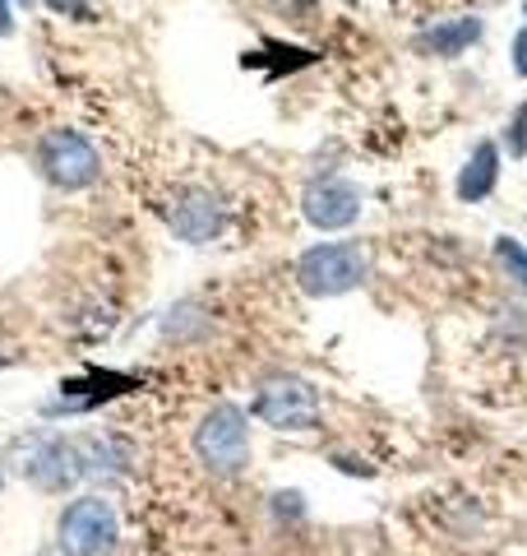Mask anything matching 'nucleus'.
Returning a JSON list of instances; mask_svg holds the SVG:
<instances>
[{
    "label": "nucleus",
    "instance_id": "nucleus-1",
    "mask_svg": "<svg viewBox=\"0 0 527 556\" xmlns=\"http://www.w3.org/2000/svg\"><path fill=\"white\" fill-rule=\"evenodd\" d=\"M195 455L208 473L218 478H236L245 464H250V417L241 404H214L200 427H195Z\"/></svg>",
    "mask_w": 527,
    "mask_h": 556
},
{
    "label": "nucleus",
    "instance_id": "nucleus-2",
    "mask_svg": "<svg viewBox=\"0 0 527 556\" xmlns=\"http://www.w3.org/2000/svg\"><path fill=\"white\" fill-rule=\"evenodd\" d=\"M365 274H371V260H365L361 241H324L296 260V283L306 298H343L365 283Z\"/></svg>",
    "mask_w": 527,
    "mask_h": 556
},
{
    "label": "nucleus",
    "instance_id": "nucleus-3",
    "mask_svg": "<svg viewBox=\"0 0 527 556\" xmlns=\"http://www.w3.org/2000/svg\"><path fill=\"white\" fill-rule=\"evenodd\" d=\"M120 543L116 506L102 496H75L56 519V552L61 556H112Z\"/></svg>",
    "mask_w": 527,
    "mask_h": 556
},
{
    "label": "nucleus",
    "instance_id": "nucleus-4",
    "mask_svg": "<svg viewBox=\"0 0 527 556\" xmlns=\"http://www.w3.org/2000/svg\"><path fill=\"white\" fill-rule=\"evenodd\" d=\"M250 413L273 431H314L320 427V390L301 376L278 371L259 386Z\"/></svg>",
    "mask_w": 527,
    "mask_h": 556
},
{
    "label": "nucleus",
    "instance_id": "nucleus-5",
    "mask_svg": "<svg viewBox=\"0 0 527 556\" xmlns=\"http://www.w3.org/2000/svg\"><path fill=\"white\" fill-rule=\"evenodd\" d=\"M38 172L56 190H83L102 177V159L79 130H47L38 139Z\"/></svg>",
    "mask_w": 527,
    "mask_h": 556
},
{
    "label": "nucleus",
    "instance_id": "nucleus-6",
    "mask_svg": "<svg viewBox=\"0 0 527 556\" xmlns=\"http://www.w3.org/2000/svg\"><path fill=\"white\" fill-rule=\"evenodd\" d=\"M28 482L47 496H65L88 478V441H69V437H51L28 455L24 464Z\"/></svg>",
    "mask_w": 527,
    "mask_h": 556
},
{
    "label": "nucleus",
    "instance_id": "nucleus-7",
    "mask_svg": "<svg viewBox=\"0 0 527 556\" xmlns=\"http://www.w3.org/2000/svg\"><path fill=\"white\" fill-rule=\"evenodd\" d=\"M301 214L310 228H320V232L351 228V223L361 218V190L343 177H314L301 195Z\"/></svg>",
    "mask_w": 527,
    "mask_h": 556
},
{
    "label": "nucleus",
    "instance_id": "nucleus-8",
    "mask_svg": "<svg viewBox=\"0 0 527 556\" xmlns=\"http://www.w3.org/2000/svg\"><path fill=\"white\" fill-rule=\"evenodd\" d=\"M167 228L181 241H190V247H208V241L227 228L222 200L214 195V190H200V186L181 190V195L171 200V208H167Z\"/></svg>",
    "mask_w": 527,
    "mask_h": 556
},
{
    "label": "nucleus",
    "instance_id": "nucleus-9",
    "mask_svg": "<svg viewBox=\"0 0 527 556\" xmlns=\"http://www.w3.org/2000/svg\"><path fill=\"white\" fill-rule=\"evenodd\" d=\"M496 177H500V149L490 144V139H481V144L472 149L463 177H459V200H467V204L486 200L490 190H496Z\"/></svg>",
    "mask_w": 527,
    "mask_h": 556
},
{
    "label": "nucleus",
    "instance_id": "nucleus-10",
    "mask_svg": "<svg viewBox=\"0 0 527 556\" xmlns=\"http://www.w3.org/2000/svg\"><path fill=\"white\" fill-rule=\"evenodd\" d=\"M477 38H481V20H477V14H463V20H453V24L430 28L426 38H421V47L435 51V56H459V51L472 47Z\"/></svg>",
    "mask_w": 527,
    "mask_h": 556
},
{
    "label": "nucleus",
    "instance_id": "nucleus-11",
    "mask_svg": "<svg viewBox=\"0 0 527 556\" xmlns=\"http://www.w3.org/2000/svg\"><path fill=\"white\" fill-rule=\"evenodd\" d=\"M500 260H504V265L509 269H514V278H518V288H527V251L518 247V241H509V237H500Z\"/></svg>",
    "mask_w": 527,
    "mask_h": 556
},
{
    "label": "nucleus",
    "instance_id": "nucleus-12",
    "mask_svg": "<svg viewBox=\"0 0 527 556\" xmlns=\"http://www.w3.org/2000/svg\"><path fill=\"white\" fill-rule=\"evenodd\" d=\"M509 153H514V159L527 153V102H518V112L509 116Z\"/></svg>",
    "mask_w": 527,
    "mask_h": 556
},
{
    "label": "nucleus",
    "instance_id": "nucleus-13",
    "mask_svg": "<svg viewBox=\"0 0 527 556\" xmlns=\"http://www.w3.org/2000/svg\"><path fill=\"white\" fill-rule=\"evenodd\" d=\"M51 14H61V20H88V5L93 0H42Z\"/></svg>",
    "mask_w": 527,
    "mask_h": 556
},
{
    "label": "nucleus",
    "instance_id": "nucleus-14",
    "mask_svg": "<svg viewBox=\"0 0 527 556\" xmlns=\"http://www.w3.org/2000/svg\"><path fill=\"white\" fill-rule=\"evenodd\" d=\"M14 28H20V20H14V0H0V38H14Z\"/></svg>",
    "mask_w": 527,
    "mask_h": 556
},
{
    "label": "nucleus",
    "instance_id": "nucleus-15",
    "mask_svg": "<svg viewBox=\"0 0 527 556\" xmlns=\"http://www.w3.org/2000/svg\"><path fill=\"white\" fill-rule=\"evenodd\" d=\"M514 70H518V75H527V28L514 38Z\"/></svg>",
    "mask_w": 527,
    "mask_h": 556
},
{
    "label": "nucleus",
    "instance_id": "nucleus-16",
    "mask_svg": "<svg viewBox=\"0 0 527 556\" xmlns=\"http://www.w3.org/2000/svg\"><path fill=\"white\" fill-rule=\"evenodd\" d=\"M0 492H5V473H0Z\"/></svg>",
    "mask_w": 527,
    "mask_h": 556
},
{
    "label": "nucleus",
    "instance_id": "nucleus-17",
    "mask_svg": "<svg viewBox=\"0 0 527 556\" xmlns=\"http://www.w3.org/2000/svg\"><path fill=\"white\" fill-rule=\"evenodd\" d=\"M523 14H527V0H523Z\"/></svg>",
    "mask_w": 527,
    "mask_h": 556
}]
</instances>
